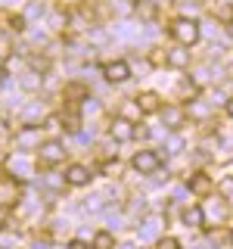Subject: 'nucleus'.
Returning a JSON list of instances; mask_svg holds the SVG:
<instances>
[{"instance_id": "13", "label": "nucleus", "mask_w": 233, "mask_h": 249, "mask_svg": "<svg viewBox=\"0 0 233 249\" xmlns=\"http://www.w3.org/2000/svg\"><path fill=\"white\" fill-rule=\"evenodd\" d=\"M168 66H174V69H186V66H190V50H183V47H181V50H168Z\"/></svg>"}, {"instance_id": "18", "label": "nucleus", "mask_w": 233, "mask_h": 249, "mask_svg": "<svg viewBox=\"0 0 233 249\" xmlns=\"http://www.w3.org/2000/svg\"><path fill=\"white\" fill-rule=\"evenodd\" d=\"M22 84H25V88H28V90H34V88H41V75H37V72H28L25 78H22Z\"/></svg>"}, {"instance_id": "25", "label": "nucleus", "mask_w": 233, "mask_h": 249, "mask_svg": "<svg viewBox=\"0 0 233 249\" xmlns=\"http://www.w3.org/2000/svg\"><path fill=\"white\" fill-rule=\"evenodd\" d=\"M193 115H199V119H202V115H208V106L205 103H193Z\"/></svg>"}, {"instance_id": "27", "label": "nucleus", "mask_w": 233, "mask_h": 249, "mask_svg": "<svg viewBox=\"0 0 233 249\" xmlns=\"http://www.w3.org/2000/svg\"><path fill=\"white\" fill-rule=\"evenodd\" d=\"M221 187H224V193H233V178H227V181H224Z\"/></svg>"}, {"instance_id": "1", "label": "nucleus", "mask_w": 233, "mask_h": 249, "mask_svg": "<svg viewBox=\"0 0 233 249\" xmlns=\"http://www.w3.org/2000/svg\"><path fill=\"white\" fill-rule=\"evenodd\" d=\"M171 35H174V41L181 47H193L199 41V25L193 19H177L174 25H171Z\"/></svg>"}, {"instance_id": "19", "label": "nucleus", "mask_w": 233, "mask_h": 249, "mask_svg": "<svg viewBox=\"0 0 233 249\" xmlns=\"http://www.w3.org/2000/svg\"><path fill=\"white\" fill-rule=\"evenodd\" d=\"M44 184L50 187V190H59V187H66V175H62V178H56V175H47V178H44Z\"/></svg>"}, {"instance_id": "6", "label": "nucleus", "mask_w": 233, "mask_h": 249, "mask_svg": "<svg viewBox=\"0 0 233 249\" xmlns=\"http://www.w3.org/2000/svg\"><path fill=\"white\" fill-rule=\"evenodd\" d=\"M109 134L124 143V140H134L137 137V128H134V122H128V119H115L112 124H109Z\"/></svg>"}, {"instance_id": "12", "label": "nucleus", "mask_w": 233, "mask_h": 249, "mask_svg": "<svg viewBox=\"0 0 233 249\" xmlns=\"http://www.w3.org/2000/svg\"><path fill=\"white\" fill-rule=\"evenodd\" d=\"M183 224H186V228H202V224H205V209L190 206V209L183 212Z\"/></svg>"}, {"instance_id": "22", "label": "nucleus", "mask_w": 233, "mask_h": 249, "mask_svg": "<svg viewBox=\"0 0 233 249\" xmlns=\"http://www.w3.org/2000/svg\"><path fill=\"white\" fill-rule=\"evenodd\" d=\"M25 28V16H13L10 19V31H22Z\"/></svg>"}, {"instance_id": "8", "label": "nucleus", "mask_w": 233, "mask_h": 249, "mask_svg": "<svg viewBox=\"0 0 233 249\" xmlns=\"http://www.w3.org/2000/svg\"><path fill=\"white\" fill-rule=\"evenodd\" d=\"M90 168L87 165H68L66 168V184H72V187H84V184H90Z\"/></svg>"}, {"instance_id": "17", "label": "nucleus", "mask_w": 233, "mask_h": 249, "mask_svg": "<svg viewBox=\"0 0 233 249\" xmlns=\"http://www.w3.org/2000/svg\"><path fill=\"white\" fill-rule=\"evenodd\" d=\"M13 171H19V178H28L31 175V165L19 156V159H13Z\"/></svg>"}, {"instance_id": "5", "label": "nucleus", "mask_w": 233, "mask_h": 249, "mask_svg": "<svg viewBox=\"0 0 233 249\" xmlns=\"http://www.w3.org/2000/svg\"><path fill=\"white\" fill-rule=\"evenodd\" d=\"M19 202V184H16V178H0V206L10 209Z\"/></svg>"}, {"instance_id": "15", "label": "nucleus", "mask_w": 233, "mask_h": 249, "mask_svg": "<svg viewBox=\"0 0 233 249\" xmlns=\"http://www.w3.org/2000/svg\"><path fill=\"white\" fill-rule=\"evenodd\" d=\"M93 249H115V237L109 231H100L97 237H93Z\"/></svg>"}, {"instance_id": "2", "label": "nucleus", "mask_w": 233, "mask_h": 249, "mask_svg": "<svg viewBox=\"0 0 233 249\" xmlns=\"http://www.w3.org/2000/svg\"><path fill=\"white\" fill-rule=\"evenodd\" d=\"M37 159H41V165L53 168V165H59V162L66 159V146H62L59 140H47V143L37 146Z\"/></svg>"}, {"instance_id": "7", "label": "nucleus", "mask_w": 233, "mask_h": 249, "mask_svg": "<svg viewBox=\"0 0 233 249\" xmlns=\"http://www.w3.org/2000/svg\"><path fill=\"white\" fill-rule=\"evenodd\" d=\"M212 190H215V181H212V175H202V171H196V175H190V193H196V196H208Z\"/></svg>"}, {"instance_id": "28", "label": "nucleus", "mask_w": 233, "mask_h": 249, "mask_svg": "<svg viewBox=\"0 0 233 249\" xmlns=\"http://www.w3.org/2000/svg\"><path fill=\"white\" fill-rule=\"evenodd\" d=\"M227 112H230V119H233V100H227Z\"/></svg>"}, {"instance_id": "24", "label": "nucleus", "mask_w": 233, "mask_h": 249, "mask_svg": "<svg viewBox=\"0 0 233 249\" xmlns=\"http://www.w3.org/2000/svg\"><path fill=\"white\" fill-rule=\"evenodd\" d=\"M181 146H183L181 137H168V150H171V153H181Z\"/></svg>"}, {"instance_id": "21", "label": "nucleus", "mask_w": 233, "mask_h": 249, "mask_svg": "<svg viewBox=\"0 0 233 249\" xmlns=\"http://www.w3.org/2000/svg\"><path fill=\"white\" fill-rule=\"evenodd\" d=\"M137 115H143V112H140V106H137V103H128V106H124V115H121V119H128V122H134V119H137Z\"/></svg>"}, {"instance_id": "16", "label": "nucleus", "mask_w": 233, "mask_h": 249, "mask_svg": "<svg viewBox=\"0 0 233 249\" xmlns=\"http://www.w3.org/2000/svg\"><path fill=\"white\" fill-rule=\"evenodd\" d=\"M155 233H159V218H150V221L143 224V231H140V243H150Z\"/></svg>"}, {"instance_id": "29", "label": "nucleus", "mask_w": 233, "mask_h": 249, "mask_svg": "<svg viewBox=\"0 0 233 249\" xmlns=\"http://www.w3.org/2000/svg\"><path fill=\"white\" fill-rule=\"evenodd\" d=\"M118 249H134V246H131V243H128V246H118Z\"/></svg>"}, {"instance_id": "4", "label": "nucleus", "mask_w": 233, "mask_h": 249, "mask_svg": "<svg viewBox=\"0 0 233 249\" xmlns=\"http://www.w3.org/2000/svg\"><path fill=\"white\" fill-rule=\"evenodd\" d=\"M31 146H41V128H34V124H25V128L16 134V150H31Z\"/></svg>"}, {"instance_id": "23", "label": "nucleus", "mask_w": 233, "mask_h": 249, "mask_svg": "<svg viewBox=\"0 0 233 249\" xmlns=\"http://www.w3.org/2000/svg\"><path fill=\"white\" fill-rule=\"evenodd\" d=\"M159 249H181V243L174 237H165V240H159Z\"/></svg>"}, {"instance_id": "3", "label": "nucleus", "mask_w": 233, "mask_h": 249, "mask_svg": "<svg viewBox=\"0 0 233 249\" xmlns=\"http://www.w3.org/2000/svg\"><path fill=\"white\" fill-rule=\"evenodd\" d=\"M131 165H134V171H140V175H152V171H159V165H162V156L155 150H140Z\"/></svg>"}, {"instance_id": "26", "label": "nucleus", "mask_w": 233, "mask_h": 249, "mask_svg": "<svg viewBox=\"0 0 233 249\" xmlns=\"http://www.w3.org/2000/svg\"><path fill=\"white\" fill-rule=\"evenodd\" d=\"M66 249H87V243H84V240H72Z\"/></svg>"}, {"instance_id": "10", "label": "nucleus", "mask_w": 233, "mask_h": 249, "mask_svg": "<svg viewBox=\"0 0 233 249\" xmlns=\"http://www.w3.org/2000/svg\"><path fill=\"white\" fill-rule=\"evenodd\" d=\"M159 112H162V122H165L168 128H181V124H183V115H186L181 106H165V109H159Z\"/></svg>"}, {"instance_id": "14", "label": "nucleus", "mask_w": 233, "mask_h": 249, "mask_svg": "<svg viewBox=\"0 0 233 249\" xmlns=\"http://www.w3.org/2000/svg\"><path fill=\"white\" fill-rule=\"evenodd\" d=\"M212 246H215V249H221V246H233V231H227V228L215 231V233H212Z\"/></svg>"}, {"instance_id": "11", "label": "nucleus", "mask_w": 233, "mask_h": 249, "mask_svg": "<svg viewBox=\"0 0 233 249\" xmlns=\"http://www.w3.org/2000/svg\"><path fill=\"white\" fill-rule=\"evenodd\" d=\"M137 106H140V112H143V115H152V112H159V109H162V103H159L155 93H140Z\"/></svg>"}, {"instance_id": "20", "label": "nucleus", "mask_w": 233, "mask_h": 249, "mask_svg": "<svg viewBox=\"0 0 233 249\" xmlns=\"http://www.w3.org/2000/svg\"><path fill=\"white\" fill-rule=\"evenodd\" d=\"M212 215L217 218V221H224V218H227V202H221V199H217L215 206H212Z\"/></svg>"}, {"instance_id": "9", "label": "nucleus", "mask_w": 233, "mask_h": 249, "mask_svg": "<svg viewBox=\"0 0 233 249\" xmlns=\"http://www.w3.org/2000/svg\"><path fill=\"white\" fill-rule=\"evenodd\" d=\"M103 75L109 78V81H128L131 78V69H128V62H106L103 66Z\"/></svg>"}]
</instances>
